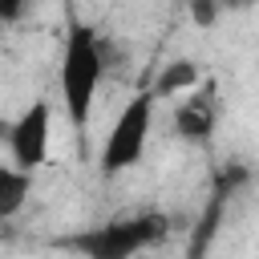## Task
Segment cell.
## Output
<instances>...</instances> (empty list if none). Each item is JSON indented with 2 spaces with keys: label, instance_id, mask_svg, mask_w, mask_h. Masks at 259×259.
Segmentation results:
<instances>
[{
  "label": "cell",
  "instance_id": "1",
  "mask_svg": "<svg viewBox=\"0 0 259 259\" xmlns=\"http://www.w3.org/2000/svg\"><path fill=\"white\" fill-rule=\"evenodd\" d=\"M57 81H61V97H65V113H69L73 130L85 134L93 101H97V89L105 81V49H101L97 28H89L77 16L69 20V32H65Z\"/></svg>",
  "mask_w": 259,
  "mask_h": 259
},
{
  "label": "cell",
  "instance_id": "2",
  "mask_svg": "<svg viewBox=\"0 0 259 259\" xmlns=\"http://www.w3.org/2000/svg\"><path fill=\"white\" fill-rule=\"evenodd\" d=\"M166 239V214H134V219H113L89 231H77L61 239L65 247L81 251L85 259H134L146 247Z\"/></svg>",
  "mask_w": 259,
  "mask_h": 259
},
{
  "label": "cell",
  "instance_id": "3",
  "mask_svg": "<svg viewBox=\"0 0 259 259\" xmlns=\"http://www.w3.org/2000/svg\"><path fill=\"white\" fill-rule=\"evenodd\" d=\"M150 125H154V93H134L121 113L113 117V130L105 138V150H101V174L113 178L130 166L142 162L146 154V142H150Z\"/></svg>",
  "mask_w": 259,
  "mask_h": 259
},
{
  "label": "cell",
  "instance_id": "4",
  "mask_svg": "<svg viewBox=\"0 0 259 259\" xmlns=\"http://www.w3.org/2000/svg\"><path fill=\"white\" fill-rule=\"evenodd\" d=\"M49 142H53V105L45 97H36L32 105L20 109V117L8 125V150H12V166L16 170H36L49 158Z\"/></svg>",
  "mask_w": 259,
  "mask_h": 259
},
{
  "label": "cell",
  "instance_id": "5",
  "mask_svg": "<svg viewBox=\"0 0 259 259\" xmlns=\"http://www.w3.org/2000/svg\"><path fill=\"white\" fill-rule=\"evenodd\" d=\"M243 178H247V170H231V178H219V186H214V194H210V202H206V210H202V219H198V231H194V239H190L186 259H202V255L210 251V243H214V235H219V223H223V206H227L235 182H243Z\"/></svg>",
  "mask_w": 259,
  "mask_h": 259
},
{
  "label": "cell",
  "instance_id": "6",
  "mask_svg": "<svg viewBox=\"0 0 259 259\" xmlns=\"http://www.w3.org/2000/svg\"><path fill=\"white\" fill-rule=\"evenodd\" d=\"M174 130H178V138H186V142H206V138H210V130H214V97H210V89L190 93V97L174 109Z\"/></svg>",
  "mask_w": 259,
  "mask_h": 259
},
{
  "label": "cell",
  "instance_id": "7",
  "mask_svg": "<svg viewBox=\"0 0 259 259\" xmlns=\"http://www.w3.org/2000/svg\"><path fill=\"white\" fill-rule=\"evenodd\" d=\"M198 81H202V69H198L194 61L178 57V61H170V65L158 73V81H154L150 93H154V97H178V93H194Z\"/></svg>",
  "mask_w": 259,
  "mask_h": 259
},
{
  "label": "cell",
  "instance_id": "8",
  "mask_svg": "<svg viewBox=\"0 0 259 259\" xmlns=\"http://www.w3.org/2000/svg\"><path fill=\"white\" fill-rule=\"evenodd\" d=\"M28 190H32V174L16 170L12 162H0V219L20 214V206L28 202Z\"/></svg>",
  "mask_w": 259,
  "mask_h": 259
},
{
  "label": "cell",
  "instance_id": "9",
  "mask_svg": "<svg viewBox=\"0 0 259 259\" xmlns=\"http://www.w3.org/2000/svg\"><path fill=\"white\" fill-rule=\"evenodd\" d=\"M219 0H190V20L198 24V28H210L214 20H219Z\"/></svg>",
  "mask_w": 259,
  "mask_h": 259
},
{
  "label": "cell",
  "instance_id": "10",
  "mask_svg": "<svg viewBox=\"0 0 259 259\" xmlns=\"http://www.w3.org/2000/svg\"><path fill=\"white\" fill-rule=\"evenodd\" d=\"M24 12V0H0V24H8V20H16Z\"/></svg>",
  "mask_w": 259,
  "mask_h": 259
},
{
  "label": "cell",
  "instance_id": "11",
  "mask_svg": "<svg viewBox=\"0 0 259 259\" xmlns=\"http://www.w3.org/2000/svg\"><path fill=\"white\" fill-rule=\"evenodd\" d=\"M251 0H219V8H247Z\"/></svg>",
  "mask_w": 259,
  "mask_h": 259
}]
</instances>
